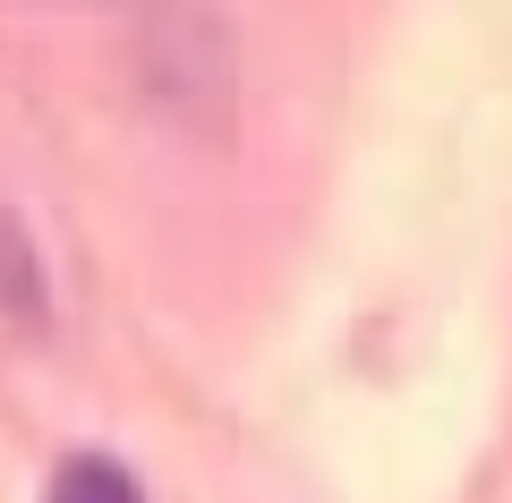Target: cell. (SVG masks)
Segmentation results:
<instances>
[{
  "mask_svg": "<svg viewBox=\"0 0 512 503\" xmlns=\"http://www.w3.org/2000/svg\"><path fill=\"white\" fill-rule=\"evenodd\" d=\"M43 503H146L137 495V478H128L120 461H103V452H69V461L52 469V495Z\"/></svg>",
  "mask_w": 512,
  "mask_h": 503,
  "instance_id": "6da1fadb",
  "label": "cell"
}]
</instances>
